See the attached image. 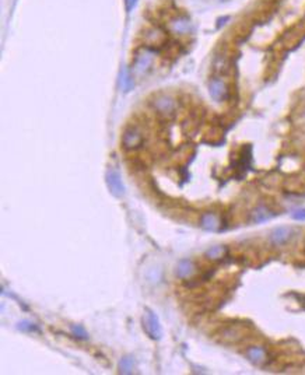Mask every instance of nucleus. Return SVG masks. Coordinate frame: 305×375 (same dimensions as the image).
Returning a JSON list of instances; mask_svg holds the SVG:
<instances>
[{"label": "nucleus", "mask_w": 305, "mask_h": 375, "mask_svg": "<svg viewBox=\"0 0 305 375\" xmlns=\"http://www.w3.org/2000/svg\"><path fill=\"white\" fill-rule=\"evenodd\" d=\"M143 329L152 340H160L163 336V328L158 321V316L148 308H146L143 314Z\"/></svg>", "instance_id": "f257e3e1"}, {"label": "nucleus", "mask_w": 305, "mask_h": 375, "mask_svg": "<svg viewBox=\"0 0 305 375\" xmlns=\"http://www.w3.org/2000/svg\"><path fill=\"white\" fill-rule=\"evenodd\" d=\"M152 62H154V52H152L151 49H142L136 55V59H135V63H133V69H132L133 76L140 77L143 74H146L152 66Z\"/></svg>", "instance_id": "f03ea898"}, {"label": "nucleus", "mask_w": 305, "mask_h": 375, "mask_svg": "<svg viewBox=\"0 0 305 375\" xmlns=\"http://www.w3.org/2000/svg\"><path fill=\"white\" fill-rule=\"evenodd\" d=\"M152 108L157 111L158 114L164 115V116H169L175 112L176 109V103L175 99L171 95H167V94H161V95H157V97L152 99Z\"/></svg>", "instance_id": "7ed1b4c3"}, {"label": "nucleus", "mask_w": 305, "mask_h": 375, "mask_svg": "<svg viewBox=\"0 0 305 375\" xmlns=\"http://www.w3.org/2000/svg\"><path fill=\"white\" fill-rule=\"evenodd\" d=\"M105 180H107V185H108L109 192H111L115 197H120V196L125 195V185H123V182H122L120 174L116 171V169L114 168L108 169Z\"/></svg>", "instance_id": "20e7f679"}, {"label": "nucleus", "mask_w": 305, "mask_h": 375, "mask_svg": "<svg viewBox=\"0 0 305 375\" xmlns=\"http://www.w3.org/2000/svg\"><path fill=\"white\" fill-rule=\"evenodd\" d=\"M143 144L142 132L137 128H129L123 132L122 136V146L125 150H136Z\"/></svg>", "instance_id": "39448f33"}, {"label": "nucleus", "mask_w": 305, "mask_h": 375, "mask_svg": "<svg viewBox=\"0 0 305 375\" xmlns=\"http://www.w3.org/2000/svg\"><path fill=\"white\" fill-rule=\"evenodd\" d=\"M293 235H294V230L291 227L283 226V227H277V229L273 230L269 235V241L274 246H282V245L287 244L290 239L293 238Z\"/></svg>", "instance_id": "423d86ee"}, {"label": "nucleus", "mask_w": 305, "mask_h": 375, "mask_svg": "<svg viewBox=\"0 0 305 375\" xmlns=\"http://www.w3.org/2000/svg\"><path fill=\"white\" fill-rule=\"evenodd\" d=\"M209 94L216 103H221L228 95V90L221 79H213L212 82L209 83Z\"/></svg>", "instance_id": "0eeeda50"}, {"label": "nucleus", "mask_w": 305, "mask_h": 375, "mask_svg": "<svg viewBox=\"0 0 305 375\" xmlns=\"http://www.w3.org/2000/svg\"><path fill=\"white\" fill-rule=\"evenodd\" d=\"M246 359L253 365H263L267 361L266 348L262 346H251L246 350Z\"/></svg>", "instance_id": "6e6552de"}, {"label": "nucleus", "mask_w": 305, "mask_h": 375, "mask_svg": "<svg viewBox=\"0 0 305 375\" xmlns=\"http://www.w3.org/2000/svg\"><path fill=\"white\" fill-rule=\"evenodd\" d=\"M196 272V266L191 259H181L175 267V276L180 279H189Z\"/></svg>", "instance_id": "1a4fd4ad"}, {"label": "nucleus", "mask_w": 305, "mask_h": 375, "mask_svg": "<svg viewBox=\"0 0 305 375\" xmlns=\"http://www.w3.org/2000/svg\"><path fill=\"white\" fill-rule=\"evenodd\" d=\"M200 227H202L205 231H218L220 229V218L216 213L213 212H206L203 213L202 217H200Z\"/></svg>", "instance_id": "9d476101"}, {"label": "nucleus", "mask_w": 305, "mask_h": 375, "mask_svg": "<svg viewBox=\"0 0 305 375\" xmlns=\"http://www.w3.org/2000/svg\"><path fill=\"white\" fill-rule=\"evenodd\" d=\"M169 27L175 34H189L192 31V22L186 17H176L171 20Z\"/></svg>", "instance_id": "9b49d317"}, {"label": "nucleus", "mask_w": 305, "mask_h": 375, "mask_svg": "<svg viewBox=\"0 0 305 375\" xmlns=\"http://www.w3.org/2000/svg\"><path fill=\"white\" fill-rule=\"evenodd\" d=\"M273 216H274V213L272 210H269L267 207L258 206L255 210H252L251 221L255 224L265 223V221H269L270 218H273Z\"/></svg>", "instance_id": "f8f14e48"}, {"label": "nucleus", "mask_w": 305, "mask_h": 375, "mask_svg": "<svg viewBox=\"0 0 305 375\" xmlns=\"http://www.w3.org/2000/svg\"><path fill=\"white\" fill-rule=\"evenodd\" d=\"M146 39H147L148 44L151 45H161L165 41V34L160 30V28H151L148 30L146 34Z\"/></svg>", "instance_id": "ddd939ff"}, {"label": "nucleus", "mask_w": 305, "mask_h": 375, "mask_svg": "<svg viewBox=\"0 0 305 375\" xmlns=\"http://www.w3.org/2000/svg\"><path fill=\"white\" fill-rule=\"evenodd\" d=\"M221 337L225 342H238L244 337V332H241L238 328H225L221 332Z\"/></svg>", "instance_id": "4468645a"}, {"label": "nucleus", "mask_w": 305, "mask_h": 375, "mask_svg": "<svg viewBox=\"0 0 305 375\" xmlns=\"http://www.w3.org/2000/svg\"><path fill=\"white\" fill-rule=\"evenodd\" d=\"M133 73L129 71L128 69H123L120 73V87L125 93H129L133 86H135V80H133Z\"/></svg>", "instance_id": "2eb2a0df"}, {"label": "nucleus", "mask_w": 305, "mask_h": 375, "mask_svg": "<svg viewBox=\"0 0 305 375\" xmlns=\"http://www.w3.org/2000/svg\"><path fill=\"white\" fill-rule=\"evenodd\" d=\"M225 252H227L225 246H223V245H216V246H212V248H209L206 251V258L207 259H212V261H218V259L224 258Z\"/></svg>", "instance_id": "dca6fc26"}, {"label": "nucleus", "mask_w": 305, "mask_h": 375, "mask_svg": "<svg viewBox=\"0 0 305 375\" xmlns=\"http://www.w3.org/2000/svg\"><path fill=\"white\" fill-rule=\"evenodd\" d=\"M135 370V360L131 356L122 357L119 361V372L120 374H132Z\"/></svg>", "instance_id": "f3484780"}, {"label": "nucleus", "mask_w": 305, "mask_h": 375, "mask_svg": "<svg viewBox=\"0 0 305 375\" xmlns=\"http://www.w3.org/2000/svg\"><path fill=\"white\" fill-rule=\"evenodd\" d=\"M71 335L77 339H82V340H87L88 339V333L86 332V329L82 327V325H71L70 327Z\"/></svg>", "instance_id": "a211bd4d"}, {"label": "nucleus", "mask_w": 305, "mask_h": 375, "mask_svg": "<svg viewBox=\"0 0 305 375\" xmlns=\"http://www.w3.org/2000/svg\"><path fill=\"white\" fill-rule=\"evenodd\" d=\"M17 328H18V329H20L21 332H37L38 331L37 325L31 321H21L20 323H18V325H17Z\"/></svg>", "instance_id": "6ab92c4d"}, {"label": "nucleus", "mask_w": 305, "mask_h": 375, "mask_svg": "<svg viewBox=\"0 0 305 375\" xmlns=\"http://www.w3.org/2000/svg\"><path fill=\"white\" fill-rule=\"evenodd\" d=\"M291 217L294 220H298V221H304L305 220V209H297L294 212L291 213Z\"/></svg>", "instance_id": "aec40b11"}, {"label": "nucleus", "mask_w": 305, "mask_h": 375, "mask_svg": "<svg viewBox=\"0 0 305 375\" xmlns=\"http://www.w3.org/2000/svg\"><path fill=\"white\" fill-rule=\"evenodd\" d=\"M125 3H126V10L129 13V11L135 9V6L137 5V0H125Z\"/></svg>", "instance_id": "412c9836"}]
</instances>
